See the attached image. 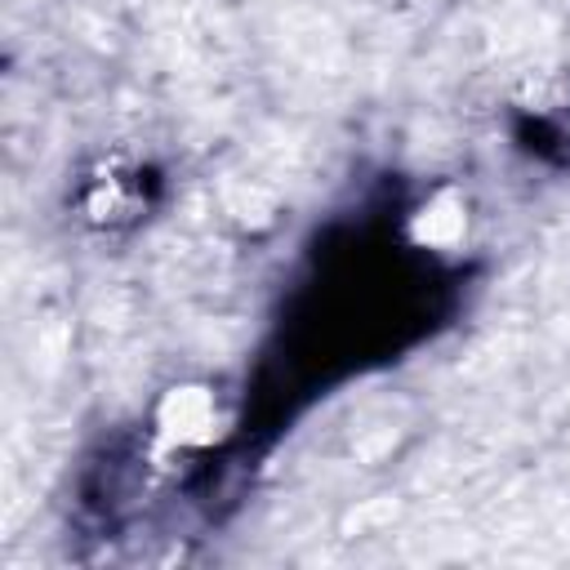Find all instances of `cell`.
Segmentation results:
<instances>
[{"instance_id": "obj_2", "label": "cell", "mask_w": 570, "mask_h": 570, "mask_svg": "<svg viewBox=\"0 0 570 570\" xmlns=\"http://www.w3.org/2000/svg\"><path fill=\"white\" fill-rule=\"evenodd\" d=\"M468 236V200L454 187L432 191L414 214H410V240L423 249H454Z\"/></svg>"}, {"instance_id": "obj_1", "label": "cell", "mask_w": 570, "mask_h": 570, "mask_svg": "<svg viewBox=\"0 0 570 570\" xmlns=\"http://www.w3.org/2000/svg\"><path fill=\"white\" fill-rule=\"evenodd\" d=\"M156 432L165 445H209L218 436V396L200 383L174 387L165 392L160 410H156Z\"/></svg>"}]
</instances>
